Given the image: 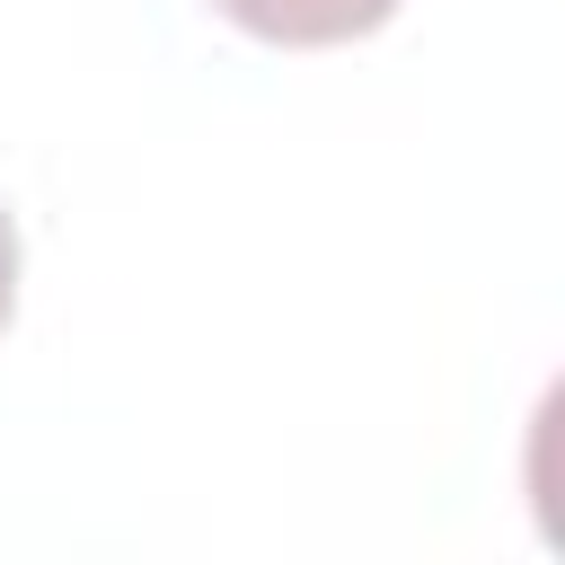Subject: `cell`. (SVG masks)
I'll return each mask as SVG.
<instances>
[{
    "label": "cell",
    "mask_w": 565,
    "mask_h": 565,
    "mask_svg": "<svg viewBox=\"0 0 565 565\" xmlns=\"http://www.w3.org/2000/svg\"><path fill=\"white\" fill-rule=\"evenodd\" d=\"M212 9L265 44H353L397 18V0H212Z\"/></svg>",
    "instance_id": "1"
},
{
    "label": "cell",
    "mask_w": 565,
    "mask_h": 565,
    "mask_svg": "<svg viewBox=\"0 0 565 565\" xmlns=\"http://www.w3.org/2000/svg\"><path fill=\"white\" fill-rule=\"evenodd\" d=\"M9 309H18V221L0 212V327H9Z\"/></svg>",
    "instance_id": "2"
}]
</instances>
